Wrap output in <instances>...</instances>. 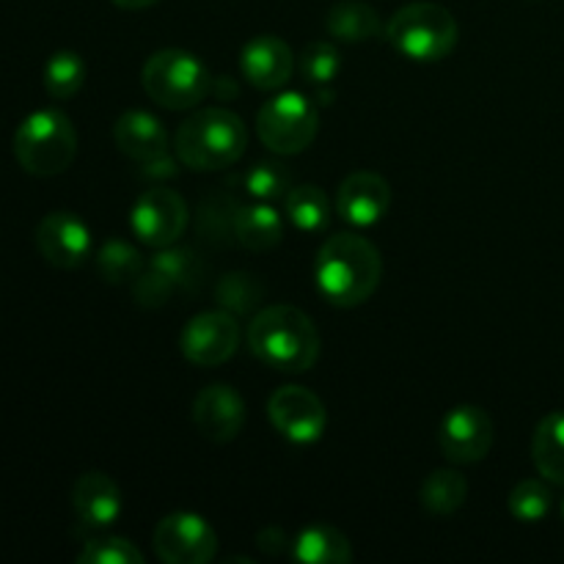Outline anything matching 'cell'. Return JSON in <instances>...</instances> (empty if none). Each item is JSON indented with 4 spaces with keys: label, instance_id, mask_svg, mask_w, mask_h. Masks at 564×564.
Returning <instances> with one entry per match:
<instances>
[{
    "label": "cell",
    "instance_id": "e575fe53",
    "mask_svg": "<svg viewBox=\"0 0 564 564\" xmlns=\"http://www.w3.org/2000/svg\"><path fill=\"white\" fill-rule=\"evenodd\" d=\"M562 516H564V501H562Z\"/></svg>",
    "mask_w": 564,
    "mask_h": 564
},
{
    "label": "cell",
    "instance_id": "5bb4252c",
    "mask_svg": "<svg viewBox=\"0 0 564 564\" xmlns=\"http://www.w3.org/2000/svg\"><path fill=\"white\" fill-rule=\"evenodd\" d=\"M391 207V185L378 171H352L336 191V213L356 229L380 224Z\"/></svg>",
    "mask_w": 564,
    "mask_h": 564
},
{
    "label": "cell",
    "instance_id": "cb8c5ba5",
    "mask_svg": "<svg viewBox=\"0 0 564 564\" xmlns=\"http://www.w3.org/2000/svg\"><path fill=\"white\" fill-rule=\"evenodd\" d=\"M468 485L452 468H438V471L427 474L419 488V501L430 516H452L466 505Z\"/></svg>",
    "mask_w": 564,
    "mask_h": 564
},
{
    "label": "cell",
    "instance_id": "4dcf8cb0",
    "mask_svg": "<svg viewBox=\"0 0 564 564\" xmlns=\"http://www.w3.org/2000/svg\"><path fill=\"white\" fill-rule=\"evenodd\" d=\"M147 556L124 538H94L83 543L77 564H143Z\"/></svg>",
    "mask_w": 564,
    "mask_h": 564
},
{
    "label": "cell",
    "instance_id": "30bf717a",
    "mask_svg": "<svg viewBox=\"0 0 564 564\" xmlns=\"http://www.w3.org/2000/svg\"><path fill=\"white\" fill-rule=\"evenodd\" d=\"M240 345V325L237 317L226 308L202 312L182 328L180 350L196 367H218L235 356Z\"/></svg>",
    "mask_w": 564,
    "mask_h": 564
},
{
    "label": "cell",
    "instance_id": "52a82bcc",
    "mask_svg": "<svg viewBox=\"0 0 564 564\" xmlns=\"http://www.w3.org/2000/svg\"><path fill=\"white\" fill-rule=\"evenodd\" d=\"M319 130L317 105L301 91H279L259 108L257 132L259 141L275 154L306 152Z\"/></svg>",
    "mask_w": 564,
    "mask_h": 564
},
{
    "label": "cell",
    "instance_id": "d6a6232c",
    "mask_svg": "<svg viewBox=\"0 0 564 564\" xmlns=\"http://www.w3.org/2000/svg\"><path fill=\"white\" fill-rule=\"evenodd\" d=\"M257 543H259V549L270 556H281V554H290L292 551L290 534H286L281 527H264L262 532L257 534Z\"/></svg>",
    "mask_w": 564,
    "mask_h": 564
},
{
    "label": "cell",
    "instance_id": "7c38bea8",
    "mask_svg": "<svg viewBox=\"0 0 564 564\" xmlns=\"http://www.w3.org/2000/svg\"><path fill=\"white\" fill-rule=\"evenodd\" d=\"M438 446L444 457L457 466H471L488 457L494 446V422L477 405H457L441 419Z\"/></svg>",
    "mask_w": 564,
    "mask_h": 564
},
{
    "label": "cell",
    "instance_id": "4316f807",
    "mask_svg": "<svg viewBox=\"0 0 564 564\" xmlns=\"http://www.w3.org/2000/svg\"><path fill=\"white\" fill-rule=\"evenodd\" d=\"M147 268L154 270L160 279L169 281L174 290H180V286H191L193 281L202 275V264H198V259L193 257L191 248H180L176 242L169 248H158V253H154L152 262H149Z\"/></svg>",
    "mask_w": 564,
    "mask_h": 564
},
{
    "label": "cell",
    "instance_id": "836d02e7",
    "mask_svg": "<svg viewBox=\"0 0 564 564\" xmlns=\"http://www.w3.org/2000/svg\"><path fill=\"white\" fill-rule=\"evenodd\" d=\"M110 3H116L119 9H127V11H138V9H149V6H154L158 0H110Z\"/></svg>",
    "mask_w": 564,
    "mask_h": 564
},
{
    "label": "cell",
    "instance_id": "603a6c76",
    "mask_svg": "<svg viewBox=\"0 0 564 564\" xmlns=\"http://www.w3.org/2000/svg\"><path fill=\"white\" fill-rule=\"evenodd\" d=\"M284 213L295 229L306 235H319L330 224V198L317 185H297L286 193Z\"/></svg>",
    "mask_w": 564,
    "mask_h": 564
},
{
    "label": "cell",
    "instance_id": "6da1fadb",
    "mask_svg": "<svg viewBox=\"0 0 564 564\" xmlns=\"http://www.w3.org/2000/svg\"><path fill=\"white\" fill-rule=\"evenodd\" d=\"M383 279L378 246L356 231H341L323 242L314 262V281L334 306L352 308L372 297Z\"/></svg>",
    "mask_w": 564,
    "mask_h": 564
},
{
    "label": "cell",
    "instance_id": "f1b7e54d",
    "mask_svg": "<svg viewBox=\"0 0 564 564\" xmlns=\"http://www.w3.org/2000/svg\"><path fill=\"white\" fill-rule=\"evenodd\" d=\"M551 490L543 479H521L507 496L512 518L523 523H540L551 512Z\"/></svg>",
    "mask_w": 564,
    "mask_h": 564
},
{
    "label": "cell",
    "instance_id": "ba28073f",
    "mask_svg": "<svg viewBox=\"0 0 564 564\" xmlns=\"http://www.w3.org/2000/svg\"><path fill=\"white\" fill-rule=\"evenodd\" d=\"M191 209L171 187H149L130 209V229L143 246L169 248L185 235Z\"/></svg>",
    "mask_w": 564,
    "mask_h": 564
},
{
    "label": "cell",
    "instance_id": "d6986e66",
    "mask_svg": "<svg viewBox=\"0 0 564 564\" xmlns=\"http://www.w3.org/2000/svg\"><path fill=\"white\" fill-rule=\"evenodd\" d=\"M290 556L306 564H345L352 560L350 540L330 523H312L292 540Z\"/></svg>",
    "mask_w": 564,
    "mask_h": 564
},
{
    "label": "cell",
    "instance_id": "1f68e13d",
    "mask_svg": "<svg viewBox=\"0 0 564 564\" xmlns=\"http://www.w3.org/2000/svg\"><path fill=\"white\" fill-rule=\"evenodd\" d=\"M215 295H218L220 306H224L226 312L242 314L248 312V308L257 306V301L262 297V284L248 273H226L224 279H220Z\"/></svg>",
    "mask_w": 564,
    "mask_h": 564
},
{
    "label": "cell",
    "instance_id": "7402d4cb",
    "mask_svg": "<svg viewBox=\"0 0 564 564\" xmlns=\"http://www.w3.org/2000/svg\"><path fill=\"white\" fill-rule=\"evenodd\" d=\"M532 460L545 482L564 485V411H554L538 424L532 438Z\"/></svg>",
    "mask_w": 564,
    "mask_h": 564
},
{
    "label": "cell",
    "instance_id": "8992f818",
    "mask_svg": "<svg viewBox=\"0 0 564 564\" xmlns=\"http://www.w3.org/2000/svg\"><path fill=\"white\" fill-rule=\"evenodd\" d=\"M141 83L147 97L165 110H191L213 91V75L202 58L174 47L149 55Z\"/></svg>",
    "mask_w": 564,
    "mask_h": 564
},
{
    "label": "cell",
    "instance_id": "83f0119b",
    "mask_svg": "<svg viewBox=\"0 0 564 564\" xmlns=\"http://www.w3.org/2000/svg\"><path fill=\"white\" fill-rule=\"evenodd\" d=\"M339 69H341L339 50H336L330 42H325V39H317V42L306 44L301 58H297V72L303 75V80L312 83V86L317 88L330 86V83L336 80V75H339Z\"/></svg>",
    "mask_w": 564,
    "mask_h": 564
},
{
    "label": "cell",
    "instance_id": "4fadbf2b",
    "mask_svg": "<svg viewBox=\"0 0 564 564\" xmlns=\"http://www.w3.org/2000/svg\"><path fill=\"white\" fill-rule=\"evenodd\" d=\"M36 251L47 264L58 270H75L91 253V231L69 209L47 213L36 226Z\"/></svg>",
    "mask_w": 564,
    "mask_h": 564
},
{
    "label": "cell",
    "instance_id": "9c48e42d",
    "mask_svg": "<svg viewBox=\"0 0 564 564\" xmlns=\"http://www.w3.org/2000/svg\"><path fill=\"white\" fill-rule=\"evenodd\" d=\"M154 554L165 564H207L218 554V534L196 512H171L152 534Z\"/></svg>",
    "mask_w": 564,
    "mask_h": 564
},
{
    "label": "cell",
    "instance_id": "f546056e",
    "mask_svg": "<svg viewBox=\"0 0 564 564\" xmlns=\"http://www.w3.org/2000/svg\"><path fill=\"white\" fill-rule=\"evenodd\" d=\"M246 191L253 202H284L286 193L292 191V180L290 171L279 163H257L251 171L246 174Z\"/></svg>",
    "mask_w": 564,
    "mask_h": 564
},
{
    "label": "cell",
    "instance_id": "277c9868",
    "mask_svg": "<svg viewBox=\"0 0 564 564\" xmlns=\"http://www.w3.org/2000/svg\"><path fill=\"white\" fill-rule=\"evenodd\" d=\"M77 154V130L58 108L33 110L14 132V158L25 174L50 180L64 174Z\"/></svg>",
    "mask_w": 564,
    "mask_h": 564
},
{
    "label": "cell",
    "instance_id": "9a60e30c",
    "mask_svg": "<svg viewBox=\"0 0 564 564\" xmlns=\"http://www.w3.org/2000/svg\"><path fill=\"white\" fill-rule=\"evenodd\" d=\"M193 424L213 444H229L246 424V400L231 386L213 383L193 400Z\"/></svg>",
    "mask_w": 564,
    "mask_h": 564
},
{
    "label": "cell",
    "instance_id": "ac0fdd59",
    "mask_svg": "<svg viewBox=\"0 0 564 564\" xmlns=\"http://www.w3.org/2000/svg\"><path fill=\"white\" fill-rule=\"evenodd\" d=\"M113 141L119 152L135 163H149L169 152V130L158 116L147 113V110L121 113L113 124Z\"/></svg>",
    "mask_w": 564,
    "mask_h": 564
},
{
    "label": "cell",
    "instance_id": "e0dca14e",
    "mask_svg": "<svg viewBox=\"0 0 564 564\" xmlns=\"http://www.w3.org/2000/svg\"><path fill=\"white\" fill-rule=\"evenodd\" d=\"M121 490L108 474L86 471L72 488V510L83 527L108 529L121 516Z\"/></svg>",
    "mask_w": 564,
    "mask_h": 564
},
{
    "label": "cell",
    "instance_id": "44dd1931",
    "mask_svg": "<svg viewBox=\"0 0 564 564\" xmlns=\"http://www.w3.org/2000/svg\"><path fill=\"white\" fill-rule=\"evenodd\" d=\"M235 237L248 251H270L284 240V220L270 204L253 202L237 209Z\"/></svg>",
    "mask_w": 564,
    "mask_h": 564
},
{
    "label": "cell",
    "instance_id": "3957f363",
    "mask_svg": "<svg viewBox=\"0 0 564 564\" xmlns=\"http://www.w3.org/2000/svg\"><path fill=\"white\" fill-rule=\"evenodd\" d=\"M248 147L246 124L226 108H202L187 116L174 135V152L193 171L229 169Z\"/></svg>",
    "mask_w": 564,
    "mask_h": 564
},
{
    "label": "cell",
    "instance_id": "2e32d148",
    "mask_svg": "<svg viewBox=\"0 0 564 564\" xmlns=\"http://www.w3.org/2000/svg\"><path fill=\"white\" fill-rule=\"evenodd\" d=\"M240 72L259 91H281L295 72V55L284 39L264 33L242 47Z\"/></svg>",
    "mask_w": 564,
    "mask_h": 564
},
{
    "label": "cell",
    "instance_id": "8fae6325",
    "mask_svg": "<svg viewBox=\"0 0 564 564\" xmlns=\"http://www.w3.org/2000/svg\"><path fill=\"white\" fill-rule=\"evenodd\" d=\"M268 416L273 427L292 444H314L323 438L328 411L314 391L303 386H281L268 402Z\"/></svg>",
    "mask_w": 564,
    "mask_h": 564
},
{
    "label": "cell",
    "instance_id": "d4e9b609",
    "mask_svg": "<svg viewBox=\"0 0 564 564\" xmlns=\"http://www.w3.org/2000/svg\"><path fill=\"white\" fill-rule=\"evenodd\" d=\"M44 91L53 99H69L86 83V61L75 50H58L47 58L42 72Z\"/></svg>",
    "mask_w": 564,
    "mask_h": 564
},
{
    "label": "cell",
    "instance_id": "7a4b0ae2",
    "mask_svg": "<svg viewBox=\"0 0 564 564\" xmlns=\"http://www.w3.org/2000/svg\"><path fill=\"white\" fill-rule=\"evenodd\" d=\"M248 347L264 367L301 375L317 364L319 330L314 319L297 306L273 303L248 325Z\"/></svg>",
    "mask_w": 564,
    "mask_h": 564
},
{
    "label": "cell",
    "instance_id": "5b68a950",
    "mask_svg": "<svg viewBox=\"0 0 564 564\" xmlns=\"http://www.w3.org/2000/svg\"><path fill=\"white\" fill-rule=\"evenodd\" d=\"M460 28H457L455 14L446 6L427 3H408L397 11L386 25V39L400 55L411 61H441L455 50Z\"/></svg>",
    "mask_w": 564,
    "mask_h": 564
},
{
    "label": "cell",
    "instance_id": "ffe728a7",
    "mask_svg": "<svg viewBox=\"0 0 564 564\" xmlns=\"http://www.w3.org/2000/svg\"><path fill=\"white\" fill-rule=\"evenodd\" d=\"M325 28L336 42L361 44L369 39H378L383 33V22H380L378 11L361 0H339L328 9L325 17Z\"/></svg>",
    "mask_w": 564,
    "mask_h": 564
},
{
    "label": "cell",
    "instance_id": "484cf974",
    "mask_svg": "<svg viewBox=\"0 0 564 564\" xmlns=\"http://www.w3.org/2000/svg\"><path fill=\"white\" fill-rule=\"evenodd\" d=\"M97 270L108 284H132L147 270V264H143L141 251L135 246L113 237L99 248Z\"/></svg>",
    "mask_w": 564,
    "mask_h": 564
}]
</instances>
